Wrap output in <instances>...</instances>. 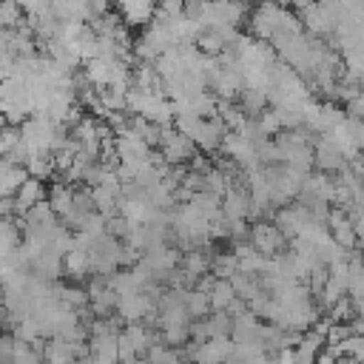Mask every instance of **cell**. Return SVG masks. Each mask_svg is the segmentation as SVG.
Here are the masks:
<instances>
[{
	"label": "cell",
	"mask_w": 364,
	"mask_h": 364,
	"mask_svg": "<svg viewBox=\"0 0 364 364\" xmlns=\"http://www.w3.org/2000/svg\"><path fill=\"white\" fill-rule=\"evenodd\" d=\"M159 154H162V159H165L168 165H182V162H188V159L196 156V145H193L185 134H179L173 125H162Z\"/></svg>",
	"instance_id": "obj_1"
},
{
	"label": "cell",
	"mask_w": 364,
	"mask_h": 364,
	"mask_svg": "<svg viewBox=\"0 0 364 364\" xmlns=\"http://www.w3.org/2000/svg\"><path fill=\"white\" fill-rule=\"evenodd\" d=\"M0 327H3V318H0Z\"/></svg>",
	"instance_id": "obj_22"
},
{
	"label": "cell",
	"mask_w": 364,
	"mask_h": 364,
	"mask_svg": "<svg viewBox=\"0 0 364 364\" xmlns=\"http://www.w3.org/2000/svg\"><path fill=\"white\" fill-rule=\"evenodd\" d=\"M46 199V185L40 182V179H34V176H28L17 191H14V196H11V213H28L37 202H43Z\"/></svg>",
	"instance_id": "obj_6"
},
{
	"label": "cell",
	"mask_w": 364,
	"mask_h": 364,
	"mask_svg": "<svg viewBox=\"0 0 364 364\" xmlns=\"http://www.w3.org/2000/svg\"><path fill=\"white\" fill-rule=\"evenodd\" d=\"M233 350H236V344H233L230 336H216V338L199 341V344L191 350V358H193L196 364H222V361H228V358L233 355Z\"/></svg>",
	"instance_id": "obj_4"
},
{
	"label": "cell",
	"mask_w": 364,
	"mask_h": 364,
	"mask_svg": "<svg viewBox=\"0 0 364 364\" xmlns=\"http://www.w3.org/2000/svg\"><path fill=\"white\" fill-rule=\"evenodd\" d=\"M11 364H40L43 358L34 353V347H31V341H20V338H14V347H11V358H9Z\"/></svg>",
	"instance_id": "obj_16"
},
{
	"label": "cell",
	"mask_w": 364,
	"mask_h": 364,
	"mask_svg": "<svg viewBox=\"0 0 364 364\" xmlns=\"http://www.w3.org/2000/svg\"><path fill=\"white\" fill-rule=\"evenodd\" d=\"M63 273L71 276V279H85L91 276V253L85 247H71L65 256H63Z\"/></svg>",
	"instance_id": "obj_10"
},
{
	"label": "cell",
	"mask_w": 364,
	"mask_h": 364,
	"mask_svg": "<svg viewBox=\"0 0 364 364\" xmlns=\"http://www.w3.org/2000/svg\"><path fill=\"white\" fill-rule=\"evenodd\" d=\"M344 108H347V117H350V119L364 122V91H361L358 97H353V100H350Z\"/></svg>",
	"instance_id": "obj_17"
},
{
	"label": "cell",
	"mask_w": 364,
	"mask_h": 364,
	"mask_svg": "<svg viewBox=\"0 0 364 364\" xmlns=\"http://www.w3.org/2000/svg\"><path fill=\"white\" fill-rule=\"evenodd\" d=\"M114 6L119 9V20L134 28H145L156 14V0H114Z\"/></svg>",
	"instance_id": "obj_5"
},
{
	"label": "cell",
	"mask_w": 364,
	"mask_h": 364,
	"mask_svg": "<svg viewBox=\"0 0 364 364\" xmlns=\"http://www.w3.org/2000/svg\"><path fill=\"white\" fill-rule=\"evenodd\" d=\"M185 310H188V316L191 318H205L208 313H210V299H208V293L205 290H188L185 293Z\"/></svg>",
	"instance_id": "obj_14"
},
{
	"label": "cell",
	"mask_w": 364,
	"mask_h": 364,
	"mask_svg": "<svg viewBox=\"0 0 364 364\" xmlns=\"http://www.w3.org/2000/svg\"><path fill=\"white\" fill-rule=\"evenodd\" d=\"M256 119V128H259V134L267 139V136H276V134H282V119H279V111L276 108H264L259 117H253Z\"/></svg>",
	"instance_id": "obj_15"
},
{
	"label": "cell",
	"mask_w": 364,
	"mask_h": 364,
	"mask_svg": "<svg viewBox=\"0 0 364 364\" xmlns=\"http://www.w3.org/2000/svg\"><path fill=\"white\" fill-rule=\"evenodd\" d=\"M313 162L318 165L321 173H336V171H341V168L347 165V159L341 156V151L333 145V139H330L327 134L318 136L316 151H313Z\"/></svg>",
	"instance_id": "obj_8"
},
{
	"label": "cell",
	"mask_w": 364,
	"mask_h": 364,
	"mask_svg": "<svg viewBox=\"0 0 364 364\" xmlns=\"http://www.w3.org/2000/svg\"><path fill=\"white\" fill-rule=\"evenodd\" d=\"M0 364H11V361H0Z\"/></svg>",
	"instance_id": "obj_21"
},
{
	"label": "cell",
	"mask_w": 364,
	"mask_h": 364,
	"mask_svg": "<svg viewBox=\"0 0 364 364\" xmlns=\"http://www.w3.org/2000/svg\"><path fill=\"white\" fill-rule=\"evenodd\" d=\"M26 179H28V173H26V168H23V165H17V162H11V159L0 156V196L11 199V196H14V191H17Z\"/></svg>",
	"instance_id": "obj_9"
},
{
	"label": "cell",
	"mask_w": 364,
	"mask_h": 364,
	"mask_svg": "<svg viewBox=\"0 0 364 364\" xmlns=\"http://www.w3.org/2000/svg\"><path fill=\"white\" fill-rule=\"evenodd\" d=\"M117 344H119V361H128V358L145 355L148 347L154 344V336H151V330H145V327L136 321V324H128V327L117 336Z\"/></svg>",
	"instance_id": "obj_3"
},
{
	"label": "cell",
	"mask_w": 364,
	"mask_h": 364,
	"mask_svg": "<svg viewBox=\"0 0 364 364\" xmlns=\"http://www.w3.org/2000/svg\"><path fill=\"white\" fill-rule=\"evenodd\" d=\"M205 293L210 299V310H228L239 299L233 284H230V279H216V276H213V282H210V287Z\"/></svg>",
	"instance_id": "obj_11"
},
{
	"label": "cell",
	"mask_w": 364,
	"mask_h": 364,
	"mask_svg": "<svg viewBox=\"0 0 364 364\" xmlns=\"http://www.w3.org/2000/svg\"><path fill=\"white\" fill-rule=\"evenodd\" d=\"M327 225H330V239L341 247V250H355V230H353V219L344 210H330L327 213Z\"/></svg>",
	"instance_id": "obj_7"
},
{
	"label": "cell",
	"mask_w": 364,
	"mask_h": 364,
	"mask_svg": "<svg viewBox=\"0 0 364 364\" xmlns=\"http://www.w3.org/2000/svg\"><path fill=\"white\" fill-rule=\"evenodd\" d=\"M88 3H91V20L100 17V14H108L111 6H114V0H88Z\"/></svg>",
	"instance_id": "obj_18"
},
{
	"label": "cell",
	"mask_w": 364,
	"mask_h": 364,
	"mask_svg": "<svg viewBox=\"0 0 364 364\" xmlns=\"http://www.w3.org/2000/svg\"><path fill=\"white\" fill-rule=\"evenodd\" d=\"M23 23H26V14H23L20 3H17V0H0V26H3L6 31H14V28H20Z\"/></svg>",
	"instance_id": "obj_13"
},
{
	"label": "cell",
	"mask_w": 364,
	"mask_h": 364,
	"mask_svg": "<svg viewBox=\"0 0 364 364\" xmlns=\"http://www.w3.org/2000/svg\"><path fill=\"white\" fill-rule=\"evenodd\" d=\"M247 242L253 245L256 253L273 259V256H279V253L284 250L287 236H284L276 225H270V222H256V225L250 228V233H247Z\"/></svg>",
	"instance_id": "obj_2"
},
{
	"label": "cell",
	"mask_w": 364,
	"mask_h": 364,
	"mask_svg": "<svg viewBox=\"0 0 364 364\" xmlns=\"http://www.w3.org/2000/svg\"><path fill=\"white\" fill-rule=\"evenodd\" d=\"M23 168H26L28 176H34V179H40V182H46L48 176L57 173V171H54V154H31Z\"/></svg>",
	"instance_id": "obj_12"
},
{
	"label": "cell",
	"mask_w": 364,
	"mask_h": 364,
	"mask_svg": "<svg viewBox=\"0 0 364 364\" xmlns=\"http://www.w3.org/2000/svg\"><path fill=\"white\" fill-rule=\"evenodd\" d=\"M11 347H14V338L0 336V361H9L11 358Z\"/></svg>",
	"instance_id": "obj_19"
},
{
	"label": "cell",
	"mask_w": 364,
	"mask_h": 364,
	"mask_svg": "<svg viewBox=\"0 0 364 364\" xmlns=\"http://www.w3.org/2000/svg\"><path fill=\"white\" fill-rule=\"evenodd\" d=\"M353 230H355V242H358V245H364V210L353 219Z\"/></svg>",
	"instance_id": "obj_20"
}]
</instances>
